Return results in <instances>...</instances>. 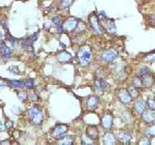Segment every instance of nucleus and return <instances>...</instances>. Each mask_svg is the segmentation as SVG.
Masks as SVG:
<instances>
[{"label":"nucleus","instance_id":"obj_1","mask_svg":"<svg viewBox=\"0 0 155 145\" xmlns=\"http://www.w3.org/2000/svg\"><path fill=\"white\" fill-rule=\"evenodd\" d=\"M78 58H79V61L82 66H87L92 58L91 50H90L87 46L81 48L80 51L78 52Z\"/></svg>","mask_w":155,"mask_h":145},{"label":"nucleus","instance_id":"obj_2","mask_svg":"<svg viewBox=\"0 0 155 145\" xmlns=\"http://www.w3.org/2000/svg\"><path fill=\"white\" fill-rule=\"evenodd\" d=\"M28 115L33 124H41L42 121V111L38 107L34 106L28 110Z\"/></svg>","mask_w":155,"mask_h":145},{"label":"nucleus","instance_id":"obj_3","mask_svg":"<svg viewBox=\"0 0 155 145\" xmlns=\"http://www.w3.org/2000/svg\"><path fill=\"white\" fill-rule=\"evenodd\" d=\"M89 24H90V26H91V28L93 29L96 33H99V34L104 33V28L101 27V23H99L98 17H97L95 14H92L91 16L89 17Z\"/></svg>","mask_w":155,"mask_h":145},{"label":"nucleus","instance_id":"obj_4","mask_svg":"<svg viewBox=\"0 0 155 145\" xmlns=\"http://www.w3.org/2000/svg\"><path fill=\"white\" fill-rule=\"evenodd\" d=\"M67 130H68V126H67L66 124H58V126H55V129L52 131V136H53L54 138L59 139L60 137L63 136V135L66 133Z\"/></svg>","mask_w":155,"mask_h":145},{"label":"nucleus","instance_id":"obj_5","mask_svg":"<svg viewBox=\"0 0 155 145\" xmlns=\"http://www.w3.org/2000/svg\"><path fill=\"white\" fill-rule=\"evenodd\" d=\"M117 56H118V53H117L115 50L110 49V50L104 51V53L101 54V59L106 62H112L117 58Z\"/></svg>","mask_w":155,"mask_h":145},{"label":"nucleus","instance_id":"obj_6","mask_svg":"<svg viewBox=\"0 0 155 145\" xmlns=\"http://www.w3.org/2000/svg\"><path fill=\"white\" fill-rule=\"evenodd\" d=\"M78 23H79V22H78L77 19L69 18V19H67L62 25H63V29H64V30H66V31H74V29H76Z\"/></svg>","mask_w":155,"mask_h":145},{"label":"nucleus","instance_id":"obj_7","mask_svg":"<svg viewBox=\"0 0 155 145\" xmlns=\"http://www.w3.org/2000/svg\"><path fill=\"white\" fill-rule=\"evenodd\" d=\"M101 126L104 130H110L113 126V116L110 113L104 115V117L101 119Z\"/></svg>","mask_w":155,"mask_h":145},{"label":"nucleus","instance_id":"obj_8","mask_svg":"<svg viewBox=\"0 0 155 145\" xmlns=\"http://www.w3.org/2000/svg\"><path fill=\"white\" fill-rule=\"evenodd\" d=\"M0 53H1L2 57H3L4 59L8 58V57L11 56L12 50H11V48H9V47L6 45V42H0Z\"/></svg>","mask_w":155,"mask_h":145},{"label":"nucleus","instance_id":"obj_9","mask_svg":"<svg viewBox=\"0 0 155 145\" xmlns=\"http://www.w3.org/2000/svg\"><path fill=\"white\" fill-rule=\"evenodd\" d=\"M57 59H58V61L61 62V63H67V62L71 61L72 56L71 55V53H68V52L63 51V52L58 53V55H57Z\"/></svg>","mask_w":155,"mask_h":145},{"label":"nucleus","instance_id":"obj_10","mask_svg":"<svg viewBox=\"0 0 155 145\" xmlns=\"http://www.w3.org/2000/svg\"><path fill=\"white\" fill-rule=\"evenodd\" d=\"M118 96H119L120 101H121L123 104H128L129 102L131 101L130 94H129L128 90H126V89H120Z\"/></svg>","mask_w":155,"mask_h":145},{"label":"nucleus","instance_id":"obj_11","mask_svg":"<svg viewBox=\"0 0 155 145\" xmlns=\"http://www.w3.org/2000/svg\"><path fill=\"white\" fill-rule=\"evenodd\" d=\"M142 118L145 122H153L155 120V112L153 110H149V111H144L142 113Z\"/></svg>","mask_w":155,"mask_h":145},{"label":"nucleus","instance_id":"obj_12","mask_svg":"<svg viewBox=\"0 0 155 145\" xmlns=\"http://www.w3.org/2000/svg\"><path fill=\"white\" fill-rule=\"evenodd\" d=\"M86 105H87V108L89 110H93L95 109L98 105V97L96 96H91L87 99V102H86Z\"/></svg>","mask_w":155,"mask_h":145},{"label":"nucleus","instance_id":"obj_13","mask_svg":"<svg viewBox=\"0 0 155 145\" xmlns=\"http://www.w3.org/2000/svg\"><path fill=\"white\" fill-rule=\"evenodd\" d=\"M141 78H142V82H143V85L145 87H149V86H151V85L153 84V81H154L153 76H152L149 72H147V74L143 75Z\"/></svg>","mask_w":155,"mask_h":145},{"label":"nucleus","instance_id":"obj_14","mask_svg":"<svg viewBox=\"0 0 155 145\" xmlns=\"http://www.w3.org/2000/svg\"><path fill=\"white\" fill-rule=\"evenodd\" d=\"M104 143L107 145H113L116 144V137L112 133H107L104 136Z\"/></svg>","mask_w":155,"mask_h":145},{"label":"nucleus","instance_id":"obj_15","mask_svg":"<svg viewBox=\"0 0 155 145\" xmlns=\"http://www.w3.org/2000/svg\"><path fill=\"white\" fill-rule=\"evenodd\" d=\"M119 140L121 141L122 144H127L129 142V140L131 139V135L129 133H127V132H121V133L119 134Z\"/></svg>","mask_w":155,"mask_h":145},{"label":"nucleus","instance_id":"obj_16","mask_svg":"<svg viewBox=\"0 0 155 145\" xmlns=\"http://www.w3.org/2000/svg\"><path fill=\"white\" fill-rule=\"evenodd\" d=\"M58 144H63V145H71L74 144V139H72L71 136H65L59 138L58 140Z\"/></svg>","mask_w":155,"mask_h":145},{"label":"nucleus","instance_id":"obj_17","mask_svg":"<svg viewBox=\"0 0 155 145\" xmlns=\"http://www.w3.org/2000/svg\"><path fill=\"white\" fill-rule=\"evenodd\" d=\"M87 135L89 136L90 139H96L97 136H98V131H97L96 127H94V126L88 127V131H87Z\"/></svg>","mask_w":155,"mask_h":145},{"label":"nucleus","instance_id":"obj_18","mask_svg":"<svg viewBox=\"0 0 155 145\" xmlns=\"http://www.w3.org/2000/svg\"><path fill=\"white\" fill-rule=\"evenodd\" d=\"M32 45H33V42H31L29 39L21 41V47L24 50H32Z\"/></svg>","mask_w":155,"mask_h":145},{"label":"nucleus","instance_id":"obj_19","mask_svg":"<svg viewBox=\"0 0 155 145\" xmlns=\"http://www.w3.org/2000/svg\"><path fill=\"white\" fill-rule=\"evenodd\" d=\"M146 108V104L143 101H137L136 103V110L137 113H143Z\"/></svg>","mask_w":155,"mask_h":145},{"label":"nucleus","instance_id":"obj_20","mask_svg":"<svg viewBox=\"0 0 155 145\" xmlns=\"http://www.w3.org/2000/svg\"><path fill=\"white\" fill-rule=\"evenodd\" d=\"M94 84H95V87L98 89V90H104V89L106 88V82L101 78L96 79L95 82H94Z\"/></svg>","mask_w":155,"mask_h":145},{"label":"nucleus","instance_id":"obj_21","mask_svg":"<svg viewBox=\"0 0 155 145\" xmlns=\"http://www.w3.org/2000/svg\"><path fill=\"white\" fill-rule=\"evenodd\" d=\"M11 85H12L14 87L16 88H25L26 85H25V82H22V81H17V80H11L9 81Z\"/></svg>","mask_w":155,"mask_h":145},{"label":"nucleus","instance_id":"obj_22","mask_svg":"<svg viewBox=\"0 0 155 145\" xmlns=\"http://www.w3.org/2000/svg\"><path fill=\"white\" fill-rule=\"evenodd\" d=\"M72 2H74V0H61L60 5H61L62 8H68V7H71Z\"/></svg>","mask_w":155,"mask_h":145},{"label":"nucleus","instance_id":"obj_23","mask_svg":"<svg viewBox=\"0 0 155 145\" xmlns=\"http://www.w3.org/2000/svg\"><path fill=\"white\" fill-rule=\"evenodd\" d=\"M132 84H134V87H137V88H139V87L143 86V82H142V78L141 77H136V78L134 79V81H132Z\"/></svg>","mask_w":155,"mask_h":145},{"label":"nucleus","instance_id":"obj_24","mask_svg":"<svg viewBox=\"0 0 155 145\" xmlns=\"http://www.w3.org/2000/svg\"><path fill=\"white\" fill-rule=\"evenodd\" d=\"M146 135L149 137H154L155 136V124L149 126L148 129L146 130Z\"/></svg>","mask_w":155,"mask_h":145},{"label":"nucleus","instance_id":"obj_25","mask_svg":"<svg viewBox=\"0 0 155 145\" xmlns=\"http://www.w3.org/2000/svg\"><path fill=\"white\" fill-rule=\"evenodd\" d=\"M128 92H129V94H130V96L132 97V99H136V97L139 96V91H137V87H134V86L130 87Z\"/></svg>","mask_w":155,"mask_h":145},{"label":"nucleus","instance_id":"obj_26","mask_svg":"<svg viewBox=\"0 0 155 145\" xmlns=\"http://www.w3.org/2000/svg\"><path fill=\"white\" fill-rule=\"evenodd\" d=\"M7 39H8V42L12 44V47H16L17 44H18V41H17V39H15L14 36H12L11 34H9V32H7Z\"/></svg>","mask_w":155,"mask_h":145},{"label":"nucleus","instance_id":"obj_27","mask_svg":"<svg viewBox=\"0 0 155 145\" xmlns=\"http://www.w3.org/2000/svg\"><path fill=\"white\" fill-rule=\"evenodd\" d=\"M85 29H86V27H85V24L83 23V22H79L74 30H76L77 32H82V31H84Z\"/></svg>","mask_w":155,"mask_h":145},{"label":"nucleus","instance_id":"obj_28","mask_svg":"<svg viewBox=\"0 0 155 145\" xmlns=\"http://www.w3.org/2000/svg\"><path fill=\"white\" fill-rule=\"evenodd\" d=\"M147 106H148L151 110H155V99L149 97L148 101H147Z\"/></svg>","mask_w":155,"mask_h":145},{"label":"nucleus","instance_id":"obj_29","mask_svg":"<svg viewBox=\"0 0 155 145\" xmlns=\"http://www.w3.org/2000/svg\"><path fill=\"white\" fill-rule=\"evenodd\" d=\"M7 71H8L9 72H12V74H14V75L19 74V69H18L17 66H9L8 69H7Z\"/></svg>","mask_w":155,"mask_h":145},{"label":"nucleus","instance_id":"obj_30","mask_svg":"<svg viewBox=\"0 0 155 145\" xmlns=\"http://www.w3.org/2000/svg\"><path fill=\"white\" fill-rule=\"evenodd\" d=\"M25 85H26V87L31 89V88H33V86H34V81L32 79H28L26 83H25Z\"/></svg>","mask_w":155,"mask_h":145},{"label":"nucleus","instance_id":"obj_31","mask_svg":"<svg viewBox=\"0 0 155 145\" xmlns=\"http://www.w3.org/2000/svg\"><path fill=\"white\" fill-rule=\"evenodd\" d=\"M149 72V69L148 67H146V66H143V67H141V69H140V72H139V74H140V76H143V75L145 74H147V72Z\"/></svg>","mask_w":155,"mask_h":145},{"label":"nucleus","instance_id":"obj_32","mask_svg":"<svg viewBox=\"0 0 155 145\" xmlns=\"http://www.w3.org/2000/svg\"><path fill=\"white\" fill-rule=\"evenodd\" d=\"M18 96L21 101H25L27 99V93L26 92H18Z\"/></svg>","mask_w":155,"mask_h":145},{"label":"nucleus","instance_id":"obj_33","mask_svg":"<svg viewBox=\"0 0 155 145\" xmlns=\"http://www.w3.org/2000/svg\"><path fill=\"white\" fill-rule=\"evenodd\" d=\"M139 144H150V140L149 138H147V137H144V138H142L141 140L139 141Z\"/></svg>","mask_w":155,"mask_h":145},{"label":"nucleus","instance_id":"obj_34","mask_svg":"<svg viewBox=\"0 0 155 145\" xmlns=\"http://www.w3.org/2000/svg\"><path fill=\"white\" fill-rule=\"evenodd\" d=\"M37 36H38V33H34L33 34V35H31V36H29L28 37V39H30V41H31V42H35L36 41V39H37Z\"/></svg>","mask_w":155,"mask_h":145},{"label":"nucleus","instance_id":"obj_35","mask_svg":"<svg viewBox=\"0 0 155 145\" xmlns=\"http://www.w3.org/2000/svg\"><path fill=\"white\" fill-rule=\"evenodd\" d=\"M62 30H63V25H62V23L58 24V27H57V31H58V33H62Z\"/></svg>","mask_w":155,"mask_h":145},{"label":"nucleus","instance_id":"obj_36","mask_svg":"<svg viewBox=\"0 0 155 145\" xmlns=\"http://www.w3.org/2000/svg\"><path fill=\"white\" fill-rule=\"evenodd\" d=\"M110 29H111V31H115V30H116V26H115V24H114L113 21L110 22Z\"/></svg>","mask_w":155,"mask_h":145},{"label":"nucleus","instance_id":"obj_37","mask_svg":"<svg viewBox=\"0 0 155 145\" xmlns=\"http://www.w3.org/2000/svg\"><path fill=\"white\" fill-rule=\"evenodd\" d=\"M52 21H53L54 23H55V24H57V25L61 23V21H60V18H59V17H55V18H53V20H52Z\"/></svg>","mask_w":155,"mask_h":145},{"label":"nucleus","instance_id":"obj_38","mask_svg":"<svg viewBox=\"0 0 155 145\" xmlns=\"http://www.w3.org/2000/svg\"><path fill=\"white\" fill-rule=\"evenodd\" d=\"M5 126H6L7 129H11V127L12 126V121H7Z\"/></svg>","mask_w":155,"mask_h":145},{"label":"nucleus","instance_id":"obj_39","mask_svg":"<svg viewBox=\"0 0 155 145\" xmlns=\"http://www.w3.org/2000/svg\"><path fill=\"white\" fill-rule=\"evenodd\" d=\"M147 59H149V60H151V61H155V56L154 57H151V56H149Z\"/></svg>","mask_w":155,"mask_h":145},{"label":"nucleus","instance_id":"obj_40","mask_svg":"<svg viewBox=\"0 0 155 145\" xmlns=\"http://www.w3.org/2000/svg\"><path fill=\"white\" fill-rule=\"evenodd\" d=\"M1 144H9V141H3V142H0Z\"/></svg>","mask_w":155,"mask_h":145},{"label":"nucleus","instance_id":"obj_41","mask_svg":"<svg viewBox=\"0 0 155 145\" xmlns=\"http://www.w3.org/2000/svg\"><path fill=\"white\" fill-rule=\"evenodd\" d=\"M2 39H3V34L0 32V41H2Z\"/></svg>","mask_w":155,"mask_h":145},{"label":"nucleus","instance_id":"obj_42","mask_svg":"<svg viewBox=\"0 0 155 145\" xmlns=\"http://www.w3.org/2000/svg\"><path fill=\"white\" fill-rule=\"evenodd\" d=\"M1 130H2V122L0 121V131H1Z\"/></svg>","mask_w":155,"mask_h":145},{"label":"nucleus","instance_id":"obj_43","mask_svg":"<svg viewBox=\"0 0 155 145\" xmlns=\"http://www.w3.org/2000/svg\"><path fill=\"white\" fill-rule=\"evenodd\" d=\"M151 18H153V19H155V16H152V17H151Z\"/></svg>","mask_w":155,"mask_h":145},{"label":"nucleus","instance_id":"obj_44","mask_svg":"<svg viewBox=\"0 0 155 145\" xmlns=\"http://www.w3.org/2000/svg\"><path fill=\"white\" fill-rule=\"evenodd\" d=\"M154 23H155V21H154Z\"/></svg>","mask_w":155,"mask_h":145}]
</instances>
